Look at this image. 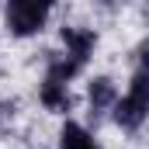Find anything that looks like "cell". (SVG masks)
<instances>
[{"label": "cell", "instance_id": "8992f818", "mask_svg": "<svg viewBox=\"0 0 149 149\" xmlns=\"http://www.w3.org/2000/svg\"><path fill=\"white\" fill-rule=\"evenodd\" d=\"M59 149H101V146H97V139H94V132L87 125L63 121V128H59Z\"/></svg>", "mask_w": 149, "mask_h": 149}, {"label": "cell", "instance_id": "6da1fadb", "mask_svg": "<svg viewBox=\"0 0 149 149\" xmlns=\"http://www.w3.org/2000/svg\"><path fill=\"white\" fill-rule=\"evenodd\" d=\"M149 118V73L146 70H135L132 80H128V90L118 97L111 111V121L125 132H135L142 128V121Z\"/></svg>", "mask_w": 149, "mask_h": 149}, {"label": "cell", "instance_id": "7a4b0ae2", "mask_svg": "<svg viewBox=\"0 0 149 149\" xmlns=\"http://www.w3.org/2000/svg\"><path fill=\"white\" fill-rule=\"evenodd\" d=\"M52 14V3L45 0H10L3 7V21H7V31L14 38H31L45 28Z\"/></svg>", "mask_w": 149, "mask_h": 149}, {"label": "cell", "instance_id": "277c9868", "mask_svg": "<svg viewBox=\"0 0 149 149\" xmlns=\"http://www.w3.org/2000/svg\"><path fill=\"white\" fill-rule=\"evenodd\" d=\"M118 87H114L111 76H94L90 80V87H87V108H90V118L94 121H101L104 114L114 111V104H118Z\"/></svg>", "mask_w": 149, "mask_h": 149}, {"label": "cell", "instance_id": "3957f363", "mask_svg": "<svg viewBox=\"0 0 149 149\" xmlns=\"http://www.w3.org/2000/svg\"><path fill=\"white\" fill-rule=\"evenodd\" d=\"M59 35H63V45H66V52H63V56H66L73 66L83 70V66L90 63L94 49H97V35H94L90 28H73V24H66Z\"/></svg>", "mask_w": 149, "mask_h": 149}, {"label": "cell", "instance_id": "52a82bcc", "mask_svg": "<svg viewBox=\"0 0 149 149\" xmlns=\"http://www.w3.org/2000/svg\"><path fill=\"white\" fill-rule=\"evenodd\" d=\"M14 111H17V104H14V101H0V135H3L7 121H14Z\"/></svg>", "mask_w": 149, "mask_h": 149}, {"label": "cell", "instance_id": "5b68a950", "mask_svg": "<svg viewBox=\"0 0 149 149\" xmlns=\"http://www.w3.org/2000/svg\"><path fill=\"white\" fill-rule=\"evenodd\" d=\"M38 101H42L45 111H52V114H70L73 111L70 87L59 83V80H49V76H42V83H38Z\"/></svg>", "mask_w": 149, "mask_h": 149}]
</instances>
